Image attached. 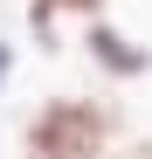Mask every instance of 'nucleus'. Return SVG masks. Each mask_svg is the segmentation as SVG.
<instances>
[{
    "instance_id": "nucleus-1",
    "label": "nucleus",
    "mask_w": 152,
    "mask_h": 159,
    "mask_svg": "<svg viewBox=\"0 0 152 159\" xmlns=\"http://www.w3.org/2000/svg\"><path fill=\"white\" fill-rule=\"evenodd\" d=\"M118 104L104 97H48L21 125V159H111Z\"/></svg>"
},
{
    "instance_id": "nucleus-2",
    "label": "nucleus",
    "mask_w": 152,
    "mask_h": 159,
    "mask_svg": "<svg viewBox=\"0 0 152 159\" xmlns=\"http://www.w3.org/2000/svg\"><path fill=\"white\" fill-rule=\"evenodd\" d=\"M83 48H90V62L104 69V76H118V83H138V76H152V48H145V42H132V35H124L118 21H104V14L83 28Z\"/></svg>"
},
{
    "instance_id": "nucleus-3",
    "label": "nucleus",
    "mask_w": 152,
    "mask_h": 159,
    "mask_svg": "<svg viewBox=\"0 0 152 159\" xmlns=\"http://www.w3.org/2000/svg\"><path fill=\"white\" fill-rule=\"evenodd\" d=\"M56 14H83V21H97L104 14V0H28V28L48 42L56 35Z\"/></svg>"
},
{
    "instance_id": "nucleus-4",
    "label": "nucleus",
    "mask_w": 152,
    "mask_h": 159,
    "mask_svg": "<svg viewBox=\"0 0 152 159\" xmlns=\"http://www.w3.org/2000/svg\"><path fill=\"white\" fill-rule=\"evenodd\" d=\"M7 76H14V48L0 42V90H7Z\"/></svg>"
},
{
    "instance_id": "nucleus-5",
    "label": "nucleus",
    "mask_w": 152,
    "mask_h": 159,
    "mask_svg": "<svg viewBox=\"0 0 152 159\" xmlns=\"http://www.w3.org/2000/svg\"><path fill=\"white\" fill-rule=\"evenodd\" d=\"M124 159H152V139H145V145H132V152H124Z\"/></svg>"
}]
</instances>
